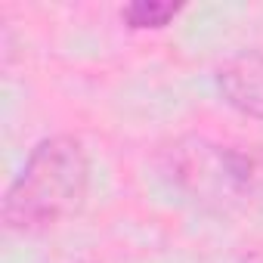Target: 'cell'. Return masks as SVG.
Here are the masks:
<instances>
[{"mask_svg": "<svg viewBox=\"0 0 263 263\" xmlns=\"http://www.w3.org/2000/svg\"><path fill=\"white\" fill-rule=\"evenodd\" d=\"M238 263H263V254L257 251V254H248V257H241Z\"/></svg>", "mask_w": 263, "mask_h": 263, "instance_id": "cell-5", "label": "cell"}, {"mask_svg": "<svg viewBox=\"0 0 263 263\" xmlns=\"http://www.w3.org/2000/svg\"><path fill=\"white\" fill-rule=\"evenodd\" d=\"M183 13V4L174 0H134L121 10V22L130 31H161Z\"/></svg>", "mask_w": 263, "mask_h": 263, "instance_id": "cell-4", "label": "cell"}, {"mask_svg": "<svg viewBox=\"0 0 263 263\" xmlns=\"http://www.w3.org/2000/svg\"><path fill=\"white\" fill-rule=\"evenodd\" d=\"M161 174L174 192L201 211L226 214L257 186V164L248 152L204 137H180L161 152Z\"/></svg>", "mask_w": 263, "mask_h": 263, "instance_id": "cell-2", "label": "cell"}, {"mask_svg": "<svg viewBox=\"0 0 263 263\" xmlns=\"http://www.w3.org/2000/svg\"><path fill=\"white\" fill-rule=\"evenodd\" d=\"M217 90L229 108L263 121V47L229 56L217 68Z\"/></svg>", "mask_w": 263, "mask_h": 263, "instance_id": "cell-3", "label": "cell"}, {"mask_svg": "<svg viewBox=\"0 0 263 263\" xmlns=\"http://www.w3.org/2000/svg\"><path fill=\"white\" fill-rule=\"evenodd\" d=\"M87 186L90 158L84 143L71 134L47 137L28 152L19 177L4 195V226L19 235L47 232L84 204Z\"/></svg>", "mask_w": 263, "mask_h": 263, "instance_id": "cell-1", "label": "cell"}]
</instances>
